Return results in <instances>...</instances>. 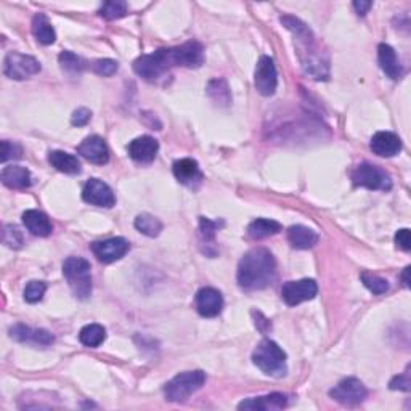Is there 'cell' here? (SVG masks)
<instances>
[{"label": "cell", "instance_id": "15", "mask_svg": "<svg viewBox=\"0 0 411 411\" xmlns=\"http://www.w3.org/2000/svg\"><path fill=\"white\" fill-rule=\"evenodd\" d=\"M77 153L82 157H86L87 161L92 162V164L103 166L110 161V150L106 146L105 140L98 137V135H92V137H87L84 142L77 146Z\"/></svg>", "mask_w": 411, "mask_h": 411}, {"label": "cell", "instance_id": "37", "mask_svg": "<svg viewBox=\"0 0 411 411\" xmlns=\"http://www.w3.org/2000/svg\"><path fill=\"white\" fill-rule=\"evenodd\" d=\"M117 61L115 60H110V58H105V60H97L93 63V71L97 72L100 76H112L115 72L117 71Z\"/></svg>", "mask_w": 411, "mask_h": 411}, {"label": "cell", "instance_id": "14", "mask_svg": "<svg viewBox=\"0 0 411 411\" xmlns=\"http://www.w3.org/2000/svg\"><path fill=\"white\" fill-rule=\"evenodd\" d=\"M171 55L176 66L200 67L204 63V48L198 41H188L171 48Z\"/></svg>", "mask_w": 411, "mask_h": 411}, {"label": "cell", "instance_id": "34", "mask_svg": "<svg viewBox=\"0 0 411 411\" xmlns=\"http://www.w3.org/2000/svg\"><path fill=\"white\" fill-rule=\"evenodd\" d=\"M362 281L363 285L367 286V288L373 292V294H384V292L389 291V283H387V280L378 277V275L374 273H368V272H363L362 273Z\"/></svg>", "mask_w": 411, "mask_h": 411}, {"label": "cell", "instance_id": "24", "mask_svg": "<svg viewBox=\"0 0 411 411\" xmlns=\"http://www.w3.org/2000/svg\"><path fill=\"white\" fill-rule=\"evenodd\" d=\"M0 177H2L4 185H7L8 188L22 190V188H30L32 185V178H31L30 171H27L26 167H21V166L4 167L2 176Z\"/></svg>", "mask_w": 411, "mask_h": 411}, {"label": "cell", "instance_id": "29", "mask_svg": "<svg viewBox=\"0 0 411 411\" xmlns=\"http://www.w3.org/2000/svg\"><path fill=\"white\" fill-rule=\"evenodd\" d=\"M105 339H106V330L97 323L84 326V328L81 330V333H79V341H81L86 347H98L103 344Z\"/></svg>", "mask_w": 411, "mask_h": 411}, {"label": "cell", "instance_id": "4", "mask_svg": "<svg viewBox=\"0 0 411 411\" xmlns=\"http://www.w3.org/2000/svg\"><path fill=\"white\" fill-rule=\"evenodd\" d=\"M63 275L77 299L86 301L92 294V273L90 263L82 257H67L63 263Z\"/></svg>", "mask_w": 411, "mask_h": 411}, {"label": "cell", "instance_id": "19", "mask_svg": "<svg viewBox=\"0 0 411 411\" xmlns=\"http://www.w3.org/2000/svg\"><path fill=\"white\" fill-rule=\"evenodd\" d=\"M10 337L11 339L25 342V344L32 346H50L55 342V337L52 333L45 330H34L31 326L26 325H15L13 328H10Z\"/></svg>", "mask_w": 411, "mask_h": 411}, {"label": "cell", "instance_id": "40", "mask_svg": "<svg viewBox=\"0 0 411 411\" xmlns=\"http://www.w3.org/2000/svg\"><path fill=\"white\" fill-rule=\"evenodd\" d=\"M218 227H221V223L218 222H212L206 217H200V230H201V235L206 238V241L214 240V236H216V232H217Z\"/></svg>", "mask_w": 411, "mask_h": 411}, {"label": "cell", "instance_id": "41", "mask_svg": "<svg viewBox=\"0 0 411 411\" xmlns=\"http://www.w3.org/2000/svg\"><path fill=\"white\" fill-rule=\"evenodd\" d=\"M90 119H92V112H90L87 108H79L74 111V115H72L71 124L72 126L82 127V126H86Z\"/></svg>", "mask_w": 411, "mask_h": 411}, {"label": "cell", "instance_id": "10", "mask_svg": "<svg viewBox=\"0 0 411 411\" xmlns=\"http://www.w3.org/2000/svg\"><path fill=\"white\" fill-rule=\"evenodd\" d=\"M318 292V285L315 280L304 278L299 281H288L283 288H281V296H283V301L288 304V306L294 307L299 306L301 302L312 301Z\"/></svg>", "mask_w": 411, "mask_h": 411}, {"label": "cell", "instance_id": "11", "mask_svg": "<svg viewBox=\"0 0 411 411\" xmlns=\"http://www.w3.org/2000/svg\"><path fill=\"white\" fill-rule=\"evenodd\" d=\"M90 249L98 259L100 262L103 263H111L122 259L127 254V251L131 249V244L126 238H121V236H116V238H108L103 241H95V243L90 244Z\"/></svg>", "mask_w": 411, "mask_h": 411}, {"label": "cell", "instance_id": "25", "mask_svg": "<svg viewBox=\"0 0 411 411\" xmlns=\"http://www.w3.org/2000/svg\"><path fill=\"white\" fill-rule=\"evenodd\" d=\"M320 236L313 230L304 227V225H294L288 230V241L296 249H312L318 243Z\"/></svg>", "mask_w": 411, "mask_h": 411}, {"label": "cell", "instance_id": "9", "mask_svg": "<svg viewBox=\"0 0 411 411\" xmlns=\"http://www.w3.org/2000/svg\"><path fill=\"white\" fill-rule=\"evenodd\" d=\"M331 398H334L336 402L347 407H355L365 402V398L368 396L367 387L363 386V382L357 378H347L341 381L334 389L330 391Z\"/></svg>", "mask_w": 411, "mask_h": 411}, {"label": "cell", "instance_id": "44", "mask_svg": "<svg viewBox=\"0 0 411 411\" xmlns=\"http://www.w3.org/2000/svg\"><path fill=\"white\" fill-rule=\"evenodd\" d=\"M408 272H410V267H407V268H405V270H403V275H402V278H403V285H405V286H407V288H408V286H410V280H408Z\"/></svg>", "mask_w": 411, "mask_h": 411}, {"label": "cell", "instance_id": "22", "mask_svg": "<svg viewBox=\"0 0 411 411\" xmlns=\"http://www.w3.org/2000/svg\"><path fill=\"white\" fill-rule=\"evenodd\" d=\"M378 61H379L381 70L384 71L386 74L389 76L391 79H393V81H397V79H402L403 67L400 65V60L397 58L396 50H393L391 45L379 44V47H378Z\"/></svg>", "mask_w": 411, "mask_h": 411}, {"label": "cell", "instance_id": "28", "mask_svg": "<svg viewBox=\"0 0 411 411\" xmlns=\"http://www.w3.org/2000/svg\"><path fill=\"white\" fill-rule=\"evenodd\" d=\"M281 223L277 221H270V218H257V221L251 222L247 227V235L254 240H262L267 236L277 235L281 232Z\"/></svg>", "mask_w": 411, "mask_h": 411}, {"label": "cell", "instance_id": "35", "mask_svg": "<svg viewBox=\"0 0 411 411\" xmlns=\"http://www.w3.org/2000/svg\"><path fill=\"white\" fill-rule=\"evenodd\" d=\"M45 291H47V285H45L44 281H31V283H27L25 288V301L30 304L42 301Z\"/></svg>", "mask_w": 411, "mask_h": 411}, {"label": "cell", "instance_id": "26", "mask_svg": "<svg viewBox=\"0 0 411 411\" xmlns=\"http://www.w3.org/2000/svg\"><path fill=\"white\" fill-rule=\"evenodd\" d=\"M48 162L52 164L56 171L70 174V176H76L81 172V161L77 159L74 155L66 153V151H50Z\"/></svg>", "mask_w": 411, "mask_h": 411}, {"label": "cell", "instance_id": "23", "mask_svg": "<svg viewBox=\"0 0 411 411\" xmlns=\"http://www.w3.org/2000/svg\"><path fill=\"white\" fill-rule=\"evenodd\" d=\"M22 223H25V227L36 236H48L53 230L50 218L45 216L44 212L36 209H30L22 214Z\"/></svg>", "mask_w": 411, "mask_h": 411}, {"label": "cell", "instance_id": "18", "mask_svg": "<svg viewBox=\"0 0 411 411\" xmlns=\"http://www.w3.org/2000/svg\"><path fill=\"white\" fill-rule=\"evenodd\" d=\"M157 150H159V143L153 137H150V135L135 138L127 146L129 156L133 161L140 162V164H150V162H153L157 155Z\"/></svg>", "mask_w": 411, "mask_h": 411}, {"label": "cell", "instance_id": "2", "mask_svg": "<svg viewBox=\"0 0 411 411\" xmlns=\"http://www.w3.org/2000/svg\"><path fill=\"white\" fill-rule=\"evenodd\" d=\"M277 262L272 252L266 247H254L247 251L238 266V285L246 291L266 289L275 280Z\"/></svg>", "mask_w": 411, "mask_h": 411}, {"label": "cell", "instance_id": "38", "mask_svg": "<svg viewBox=\"0 0 411 411\" xmlns=\"http://www.w3.org/2000/svg\"><path fill=\"white\" fill-rule=\"evenodd\" d=\"M4 243L10 247H21L22 244V235L18 227L13 225H7L4 232Z\"/></svg>", "mask_w": 411, "mask_h": 411}, {"label": "cell", "instance_id": "39", "mask_svg": "<svg viewBox=\"0 0 411 411\" xmlns=\"http://www.w3.org/2000/svg\"><path fill=\"white\" fill-rule=\"evenodd\" d=\"M391 389L392 391H403V392H410L411 391V379H410V367L407 368L405 373H402L400 376H396L391 381Z\"/></svg>", "mask_w": 411, "mask_h": 411}, {"label": "cell", "instance_id": "12", "mask_svg": "<svg viewBox=\"0 0 411 411\" xmlns=\"http://www.w3.org/2000/svg\"><path fill=\"white\" fill-rule=\"evenodd\" d=\"M278 86V74L273 60L270 56H261L256 67V89L263 97L275 93Z\"/></svg>", "mask_w": 411, "mask_h": 411}, {"label": "cell", "instance_id": "20", "mask_svg": "<svg viewBox=\"0 0 411 411\" xmlns=\"http://www.w3.org/2000/svg\"><path fill=\"white\" fill-rule=\"evenodd\" d=\"M371 150L378 156L392 157L402 151V140L393 132H376L371 138Z\"/></svg>", "mask_w": 411, "mask_h": 411}, {"label": "cell", "instance_id": "1", "mask_svg": "<svg viewBox=\"0 0 411 411\" xmlns=\"http://www.w3.org/2000/svg\"><path fill=\"white\" fill-rule=\"evenodd\" d=\"M280 21L286 30L292 32L297 45H299V56L304 72L315 79V81H322V79L326 81L330 77L328 61L323 60V56L315 50V37L311 27L299 18L289 15L281 16Z\"/></svg>", "mask_w": 411, "mask_h": 411}, {"label": "cell", "instance_id": "16", "mask_svg": "<svg viewBox=\"0 0 411 411\" xmlns=\"http://www.w3.org/2000/svg\"><path fill=\"white\" fill-rule=\"evenodd\" d=\"M196 308L204 318H214L222 312L223 297L221 292L214 288H201L196 292Z\"/></svg>", "mask_w": 411, "mask_h": 411}, {"label": "cell", "instance_id": "42", "mask_svg": "<svg viewBox=\"0 0 411 411\" xmlns=\"http://www.w3.org/2000/svg\"><path fill=\"white\" fill-rule=\"evenodd\" d=\"M396 244H397V247H400L402 251L411 249V240H410V230L408 228L398 230L397 235H396Z\"/></svg>", "mask_w": 411, "mask_h": 411}, {"label": "cell", "instance_id": "21", "mask_svg": "<svg viewBox=\"0 0 411 411\" xmlns=\"http://www.w3.org/2000/svg\"><path fill=\"white\" fill-rule=\"evenodd\" d=\"M288 407V397L285 393L273 392L263 397L247 398V400L241 402L238 405L240 410H249V411H268V410H281Z\"/></svg>", "mask_w": 411, "mask_h": 411}, {"label": "cell", "instance_id": "6", "mask_svg": "<svg viewBox=\"0 0 411 411\" xmlns=\"http://www.w3.org/2000/svg\"><path fill=\"white\" fill-rule=\"evenodd\" d=\"M172 66L176 65H174L171 48H159L153 53L138 56V58L133 61V71L137 72L140 77H143L145 81L150 82H153L162 74H166L169 67Z\"/></svg>", "mask_w": 411, "mask_h": 411}, {"label": "cell", "instance_id": "43", "mask_svg": "<svg viewBox=\"0 0 411 411\" xmlns=\"http://www.w3.org/2000/svg\"><path fill=\"white\" fill-rule=\"evenodd\" d=\"M371 5H373L371 2H363V0H360V2H358V0H355V2H353V8L357 10L358 15L365 16L368 13V10L371 8Z\"/></svg>", "mask_w": 411, "mask_h": 411}, {"label": "cell", "instance_id": "13", "mask_svg": "<svg viewBox=\"0 0 411 411\" xmlns=\"http://www.w3.org/2000/svg\"><path fill=\"white\" fill-rule=\"evenodd\" d=\"M82 200L97 207H112L116 204V196L112 190L98 178H90L84 185Z\"/></svg>", "mask_w": 411, "mask_h": 411}, {"label": "cell", "instance_id": "7", "mask_svg": "<svg viewBox=\"0 0 411 411\" xmlns=\"http://www.w3.org/2000/svg\"><path fill=\"white\" fill-rule=\"evenodd\" d=\"M352 182L355 187H365L368 190L389 191L392 188V178L384 169L370 162L357 166L352 172Z\"/></svg>", "mask_w": 411, "mask_h": 411}, {"label": "cell", "instance_id": "27", "mask_svg": "<svg viewBox=\"0 0 411 411\" xmlns=\"http://www.w3.org/2000/svg\"><path fill=\"white\" fill-rule=\"evenodd\" d=\"M32 34H34V37H36L37 41L41 44H44V45L53 44L55 39H56L53 26L50 25L48 18L44 13L34 15V18H32Z\"/></svg>", "mask_w": 411, "mask_h": 411}, {"label": "cell", "instance_id": "17", "mask_svg": "<svg viewBox=\"0 0 411 411\" xmlns=\"http://www.w3.org/2000/svg\"><path fill=\"white\" fill-rule=\"evenodd\" d=\"M172 171L178 182L190 188H198L202 182V178H204L198 162H196L195 159H190V157H183V159H178L174 162Z\"/></svg>", "mask_w": 411, "mask_h": 411}, {"label": "cell", "instance_id": "31", "mask_svg": "<svg viewBox=\"0 0 411 411\" xmlns=\"http://www.w3.org/2000/svg\"><path fill=\"white\" fill-rule=\"evenodd\" d=\"M207 93L209 97L216 101V103L221 105H228L232 101V95H230V90L227 82L223 79H216V81H211L209 86H207Z\"/></svg>", "mask_w": 411, "mask_h": 411}, {"label": "cell", "instance_id": "32", "mask_svg": "<svg viewBox=\"0 0 411 411\" xmlns=\"http://www.w3.org/2000/svg\"><path fill=\"white\" fill-rule=\"evenodd\" d=\"M58 61H60L61 70H63L65 72H67V74H71V76L81 74V71L84 70L82 60L79 58L76 53L67 52V50H65V52L60 53Z\"/></svg>", "mask_w": 411, "mask_h": 411}, {"label": "cell", "instance_id": "8", "mask_svg": "<svg viewBox=\"0 0 411 411\" xmlns=\"http://www.w3.org/2000/svg\"><path fill=\"white\" fill-rule=\"evenodd\" d=\"M37 72H41V63L34 56L18 52H10L5 56L4 74L7 77L15 79V81H25Z\"/></svg>", "mask_w": 411, "mask_h": 411}, {"label": "cell", "instance_id": "33", "mask_svg": "<svg viewBox=\"0 0 411 411\" xmlns=\"http://www.w3.org/2000/svg\"><path fill=\"white\" fill-rule=\"evenodd\" d=\"M100 16H103L106 20H117L127 15V4L121 2V0H110L105 2L98 10Z\"/></svg>", "mask_w": 411, "mask_h": 411}, {"label": "cell", "instance_id": "30", "mask_svg": "<svg viewBox=\"0 0 411 411\" xmlns=\"http://www.w3.org/2000/svg\"><path fill=\"white\" fill-rule=\"evenodd\" d=\"M135 228H137L140 233L155 238V236L162 232V223L159 222V218L150 216V214H140V216L135 218Z\"/></svg>", "mask_w": 411, "mask_h": 411}, {"label": "cell", "instance_id": "5", "mask_svg": "<svg viewBox=\"0 0 411 411\" xmlns=\"http://www.w3.org/2000/svg\"><path fill=\"white\" fill-rule=\"evenodd\" d=\"M206 382V373L201 370L185 371L177 374L164 386V396L169 402H185L193 396L196 391H200Z\"/></svg>", "mask_w": 411, "mask_h": 411}, {"label": "cell", "instance_id": "3", "mask_svg": "<svg viewBox=\"0 0 411 411\" xmlns=\"http://www.w3.org/2000/svg\"><path fill=\"white\" fill-rule=\"evenodd\" d=\"M252 362L262 373L272 376V378H283L288 373L285 351L277 342L270 339H262L259 342L254 353H252Z\"/></svg>", "mask_w": 411, "mask_h": 411}, {"label": "cell", "instance_id": "36", "mask_svg": "<svg viewBox=\"0 0 411 411\" xmlns=\"http://www.w3.org/2000/svg\"><path fill=\"white\" fill-rule=\"evenodd\" d=\"M21 155H22V150L18 143L4 140L2 142V156H0L2 162H7L10 159H20Z\"/></svg>", "mask_w": 411, "mask_h": 411}]
</instances>
